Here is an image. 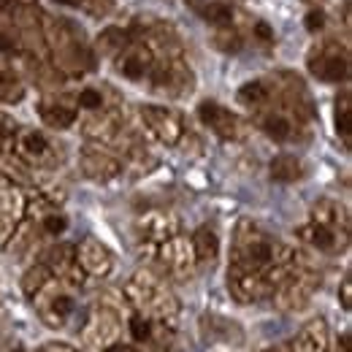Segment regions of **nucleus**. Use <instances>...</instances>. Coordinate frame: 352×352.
I'll return each mask as SVG.
<instances>
[{"instance_id": "2", "label": "nucleus", "mask_w": 352, "mask_h": 352, "mask_svg": "<svg viewBox=\"0 0 352 352\" xmlns=\"http://www.w3.org/2000/svg\"><path fill=\"white\" fill-rule=\"evenodd\" d=\"M122 298H125V304L133 311L176 328V320H179L182 307H179V298L174 296V290L168 287V282L160 274H155L149 268L135 271L131 279L125 282Z\"/></svg>"}, {"instance_id": "1", "label": "nucleus", "mask_w": 352, "mask_h": 352, "mask_svg": "<svg viewBox=\"0 0 352 352\" xmlns=\"http://www.w3.org/2000/svg\"><path fill=\"white\" fill-rule=\"evenodd\" d=\"M293 261H296V250L290 244H285L274 233L263 230L258 222H239L228 271L261 274V276H268L276 287V282L285 276V271L290 268Z\"/></svg>"}, {"instance_id": "27", "label": "nucleus", "mask_w": 352, "mask_h": 352, "mask_svg": "<svg viewBox=\"0 0 352 352\" xmlns=\"http://www.w3.org/2000/svg\"><path fill=\"white\" fill-rule=\"evenodd\" d=\"M49 279H52V271H49L44 263L30 265V268L25 271V276H22V290H25V296L30 298L33 293H38V290L44 287Z\"/></svg>"}, {"instance_id": "7", "label": "nucleus", "mask_w": 352, "mask_h": 352, "mask_svg": "<svg viewBox=\"0 0 352 352\" xmlns=\"http://www.w3.org/2000/svg\"><path fill=\"white\" fill-rule=\"evenodd\" d=\"M125 333V322H122V311L109 304H98L89 311L87 322L79 331V342L89 352H100L103 347L114 344L117 339H122Z\"/></svg>"}, {"instance_id": "26", "label": "nucleus", "mask_w": 352, "mask_h": 352, "mask_svg": "<svg viewBox=\"0 0 352 352\" xmlns=\"http://www.w3.org/2000/svg\"><path fill=\"white\" fill-rule=\"evenodd\" d=\"M74 103L79 111H100V109H109V100H106V89L100 87H85L74 95Z\"/></svg>"}, {"instance_id": "28", "label": "nucleus", "mask_w": 352, "mask_h": 352, "mask_svg": "<svg viewBox=\"0 0 352 352\" xmlns=\"http://www.w3.org/2000/svg\"><path fill=\"white\" fill-rule=\"evenodd\" d=\"M16 131H19V125L14 122V117H11V114H6V111L0 109V155L11 149Z\"/></svg>"}, {"instance_id": "21", "label": "nucleus", "mask_w": 352, "mask_h": 352, "mask_svg": "<svg viewBox=\"0 0 352 352\" xmlns=\"http://www.w3.org/2000/svg\"><path fill=\"white\" fill-rule=\"evenodd\" d=\"M190 244H192V252H195L198 265H209V268H212V265L217 263V258H220V236H217L214 228L201 225V228L190 236Z\"/></svg>"}, {"instance_id": "18", "label": "nucleus", "mask_w": 352, "mask_h": 352, "mask_svg": "<svg viewBox=\"0 0 352 352\" xmlns=\"http://www.w3.org/2000/svg\"><path fill=\"white\" fill-rule=\"evenodd\" d=\"M38 114H41L46 128H52V131H68L79 120V109H76L74 98H65V95L44 98L38 106Z\"/></svg>"}, {"instance_id": "24", "label": "nucleus", "mask_w": 352, "mask_h": 352, "mask_svg": "<svg viewBox=\"0 0 352 352\" xmlns=\"http://www.w3.org/2000/svg\"><path fill=\"white\" fill-rule=\"evenodd\" d=\"M25 98V85L16 76L14 68H8L6 63H0V100L3 103H19Z\"/></svg>"}, {"instance_id": "9", "label": "nucleus", "mask_w": 352, "mask_h": 352, "mask_svg": "<svg viewBox=\"0 0 352 352\" xmlns=\"http://www.w3.org/2000/svg\"><path fill=\"white\" fill-rule=\"evenodd\" d=\"M298 241H301L307 250H311L314 255L333 258V255H342V252L350 247V230L336 228V225H325V222L309 220L307 225L298 228Z\"/></svg>"}, {"instance_id": "22", "label": "nucleus", "mask_w": 352, "mask_h": 352, "mask_svg": "<svg viewBox=\"0 0 352 352\" xmlns=\"http://www.w3.org/2000/svg\"><path fill=\"white\" fill-rule=\"evenodd\" d=\"M271 179L274 182H282V184H293V182H298V179H304L307 176V166L301 163V157H296V155H276L274 160H271Z\"/></svg>"}, {"instance_id": "6", "label": "nucleus", "mask_w": 352, "mask_h": 352, "mask_svg": "<svg viewBox=\"0 0 352 352\" xmlns=\"http://www.w3.org/2000/svg\"><path fill=\"white\" fill-rule=\"evenodd\" d=\"M11 152L25 160L33 171H57V166L63 163V146L54 144L44 131L36 128H19L14 135Z\"/></svg>"}, {"instance_id": "29", "label": "nucleus", "mask_w": 352, "mask_h": 352, "mask_svg": "<svg viewBox=\"0 0 352 352\" xmlns=\"http://www.w3.org/2000/svg\"><path fill=\"white\" fill-rule=\"evenodd\" d=\"M241 38H239V33H233V30H228V28H220V33L214 36V46H220L222 52H228V54H236L239 49H241Z\"/></svg>"}, {"instance_id": "30", "label": "nucleus", "mask_w": 352, "mask_h": 352, "mask_svg": "<svg viewBox=\"0 0 352 352\" xmlns=\"http://www.w3.org/2000/svg\"><path fill=\"white\" fill-rule=\"evenodd\" d=\"M304 25H307L309 33H317V30H322V25H325V11L322 8H311L307 14V19H304Z\"/></svg>"}, {"instance_id": "10", "label": "nucleus", "mask_w": 352, "mask_h": 352, "mask_svg": "<svg viewBox=\"0 0 352 352\" xmlns=\"http://www.w3.org/2000/svg\"><path fill=\"white\" fill-rule=\"evenodd\" d=\"M25 204H28L25 190L0 174V247H6V241L14 236L19 222L25 220Z\"/></svg>"}, {"instance_id": "8", "label": "nucleus", "mask_w": 352, "mask_h": 352, "mask_svg": "<svg viewBox=\"0 0 352 352\" xmlns=\"http://www.w3.org/2000/svg\"><path fill=\"white\" fill-rule=\"evenodd\" d=\"M155 261L163 268V274L176 279V282H187L198 271V261H195L192 244L182 233H176V236L160 241V244H155Z\"/></svg>"}, {"instance_id": "15", "label": "nucleus", "mask_w": 352, "mask_h": 352, "mask_svg": "<svg viewBox=\"0 0 352 352\" xmlns=\"http://www.w3.org/2000/svg\"><path fill=\"white\" fill-rule=\"evenodd\" d=\"M74 255H76V263H79L85 276L103 279V276H109L111 268H114V255H111V250H109L103 241L92 239V236L82 239V241L74 247Z\"/></svg>"}, {"instance_id": "12", "label": "nucleus", "mask_w": 352, "mask_h": 352, "mask_svg": "<svg viewBox=\"0 0 352 352\" xmlns=\"http://www.w3.org/2000/svg\"><path fill=\"white\" fill-rule=\"evenodd\" d=\"M309 71L322 82H347L350 76V57L347 49L339 44H325L311 52Z\"/></svg>"}, {"instance_id": "11", "label": "nucleus", "mask_w": 352, "mask_h": 352, "mask_svg": "<svg viewBox=\"0 0 352 352\" xmlns=\"http://www.w3.org/2000/svg\"><path fill=\"white\" fill-rule=\"evenodd\" d=\"M141 122H144V131L152 138H157L160 144H168V146H176L179 138L187 131L182 114H176L168 106H144L141 109Z\"/></svg>"}, {"instance_id": "34", "label": "nucleus", "mask_w": 352, "mask_h": 352, "mask_svg": "<svg viewBox=\"0 0 352 352\" xmlns=\"http://www.w3.org/2000/svg\"><path fill=\"white\" fill-rule=\"evenodd\" d=\"M255 30H258L255 36H258L261 41H274V33H271V28H268L265 22H258V25H255Z\"/></svg>"}, {"instance_id": "36", "label": "nucleus", "mask_w": 352, "mask_h": 352, "mask_svg": "<svg viewBox=\"0 0 352 352\" xmlns=\"http://www.w3.org/2000/svg\"><path fill=\"white\" fill-rule=\"evenodd\" d=\"M258 352H290L287 344H271V347H265V350H258Z\"/></svg>"}, {"instance_id": "16", "label": "nucleus", "mask_w": 352, "mask_h": 352, "mask_svg": "<svg viewBox=\"0 0 352 352\" xmlns=\"http://www.w3.org/2000/svg\"><path fill=\"white\" fill-rule=\"evenodd\" d=\"M198 120L214 135H220L222 141H236L244 135V122L230 109L220 106L217 100H204L198 106Z\"/></svg>"}, {"instance_id": "19", "label": "nucleus", "mask_w": 352, "mask_h": 352, "mask_svg": "<svg viewBox=\"0 0 352 352\" xmlns=\"http://www.w3.org/2000/svg\"><path fill=\"white\" fill-rule=\"evenodd\" d=\"M290 352H331V328L322 317L309 320L307 325L287 342Z\"/></svg>"}, {"instance_id": "3", "label": "nucleus", "mask_w": 352, "mask_h": 352, "mask_svg": "<svg viewBox=\"0 0 352 352\" xmlns=\"http://www.w3.org/2000/svg\"><path fill=\"white\" fill-rule=\"evenodd\" d=\"M33 301V309L38 314V320L44 322L46 328L52 331H63L68 328V322H74L76 317V309H79V301H76V287L60 282V279H49L38 293L30 296Z\"/></svg>"}, {"instance_id": "14", "label": "nucleus", "mask_w": 352, "mask_h": 352, "mask_svg": "<svg viewBox=\"0 0 352 352\" xmlns=\"http://www.w3.org/2000/svg\"><path fill=\"white\" fill-rule=\"evenodd\" d=\"M79 166H82V174L87 176V179L100 182V184L117 179V176L125 171V168H122V160H120L114 152H109L103 144H95V141H92L89 146H85Z\"/></svg>"}, {"instance_id": "17", "label": "nucleus", "mask_w": 352, "mask_h": 352, "mask_svg": "<svg viewBox=\"0 0 352 352\" xmlns=\"http://www.w3.org/2000/svg\"><path fill=\"white\" fill-rule=\"evenodd\" d=\"M228 290L239 304H258L268 301L274 293V282L261 274H244V271H228Z\"/></svg>"}, {"instance_id": "33", "label": "nucleus", "mask_w": 352, "mask_h": 352, "mask_svg": "<svg viewBox=\"0 0 352 352\" xmlns=\"http://www.w3.org/2000/svg\"><path fill=\"white\" fill-rule=\"evenodd\" d=\"M100 352H135L131 347V344H128V342H125V339H117V342H114V344H109V347H103V350Z\"/></svg>"}, {"instance_id": "4", "label": "nucleus", "mask_w": 352, "mask_h": 352, "mask_svg": "<svg viewBox=\"0 0 352 352\" xmlns=\"http://www.w3.org/2000/svg\"><path fill=\"white\" fill-rule=\"evenodd\" d=\"M320 285H322V279L311 265L293 261L290 268L285 271V276L276 282L268 301H274V307L282 309V311H301L311 304Z\"/></svg>"}, {"instance_id": "5", "label": "nucleus", "mask_w": 352, "mask_h": 352, "mask_svg": "<svg viewBox=\"0 0 352 352\" xmlns=\"http://www.w3.org/2000/svg\"><path fill=\"white\" fill-rule=\"evenodd\" d=\"M125 333H128V344L135 352H179L176 342V328L149 320L138 311H133L125 304Z\"/></svg>"}, {"instance_id": "20", "label": "nucleus", "mask_w": 352, "mask_h": 352, "mask_svg": "<svg viewBox=\"0 0 352 352\" xmlns=\"http://www.w3.org/2000/svg\"><path fill=\"white\" fill-rule=\"evenodd\" d=\"M120 54H122V57L117 60V68H120V74H122L125 79H131V82H144V79L152 74L155 60H152V54H149L146 49H141V46H125Z\"/></svg>"}, {"instance_id": "13", "label": "nucleus", "mask_w": 352, "mask_h": 352, "mask_svg": "<svg viewBox=\"0 0 352 352\" xmlns=\"http://www.w3.org/2000/svg\"><path fill=\"white\" fill-rule=\"evenodd\" d=\"M179 228H182V222L168 209H146L144 214L135 217V233H138V239L144 244H152V247L160 244V241H166V239H171V236H176Z\"/></svg>"}, {"instance_id": "32", "label": "nucleus", "mask_w": 352, "mask_h": 352, "mask_svg": "<svg viewBox=\"0 0 352 352\" xmlns=\"http://www.w3.org/2000/svg\"><path fill=\"white\" fill-rule=\"evenodd\" d=\"M36 352H82L74 344H65V342H46L44 347H38Z\"/></svg>"}, {"instance_id": "31", "label": "nucleus", "mask_w": 352, "mask_h": 352, "mask_svg": "<svg viewBox=\"0 0 352 352\" xmlns=\"http://www.w3.org/2000/svg\"><path fill=\"white\" fill-rule=\"evenodd\" d=\"M339 298H342V309H344V311H350V309H352V279H350V276H344V279H342Z\"/></svg>"}, {"instance_id": "35", "label": "nucleus", "mask_w": 352, "mask_h": 352, "mask_svg": "<svg viewBox=\"0 0 352 352\" xmlns=\"http://www.w3.org/2000/svg\"><path fill=\"white\" fill-rule=\"evenodd\" d=\"M336 352H352V344H350V331H344L342 336H339V347Z\"/></svg>"}, {"instance_id": "25", "label": "nucleus", "mask_w": 352, "mask_h": 352, "mask_svg": "<svg viewBox=\"0 0 352 352\" xmlns=\"http://www.w3.org/2000/svg\"><path fill=\"white\" fill-rule=\"evenodd\" d=\"M190 3L198 6V8H201L198 14H201L206 22L217 25V28H228V25L233 22V8L225 6V3H201V0H190Z\"/></svg>"}, {"instance_id": "23", "label": "nucleus", "mask_w": 352, "mask_h": 352, "mask_svg": "<svg viewBox=\"0 0 352 352\" xmlns=\"http://www.w3.org/2000/svg\"><path fill=\"white\" fill-rule=\"evenodd\" d=\"M336 133L344 144V149L352 146V100H350V89H344L336 100Z\"/></svg>"}]
</instances>
